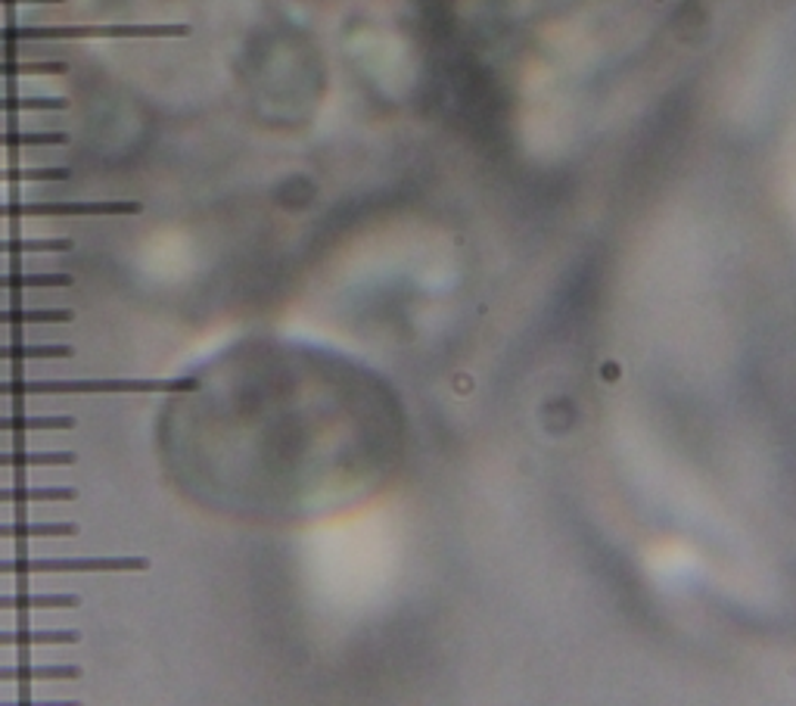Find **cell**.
Masks as SVG:
<instances>
[{
    "mask_svg": "<svg viewBox=\"0 0 796 706\" xmlns=\"http://www.w3.org/2000/svg\"><path fill=\"white\" fill-rule=\"evenodd\" d=\"M147 557H13L0 561V576H32V573H143Z\"/></svg>",
    "mask_w": 796,
    "mask_h": 706,
    "instance_id": "7a4b0ae2",
    "label": "cell"
},
{
    "mask_svg": "<svg viewBox=\"0 0 796 706\" xmlns=\"http://www.w3.org/2000/svg\"><path fill=\"white\" fill-rule=\"evenodd\" d=\"M75 349L63 343H13L0 345L3 362H34V359H72Z\"/></svg>",
    "mask_w": 796,
    "mask_h": 706,
    "instance_id": "52a82bcc",
    "label": "cell"
},
{
    "mask_svg": "<svg viewBox=\"0 0 796 706\" xmlns=\"http://www.w3.org/2000/svg\"><path fill=\"white\" fill-rule=\"evenodd\" d=\"M34 678H48V682H60V678H81V666L72 663H60V666H0V682H34Z\"/></svg>",
    "mask_w": 796,
    "mask_h": 706,
    "instance_id": "8992f818",
    "label": "cell"
},
{
    "mask_svg": "<svg viewBox=\"0 0 796 706\" xmlns=\"http://www.w3.org/2000/svg\"><path fill=\"white\" fill-rule=\"evenodd\" d=\"M200 380H0V395H97V393H193Z\"/></svg>",
    "mask_w": 796,
    "mask_h": 706,
    "instance_id": "6da1fadb",
    "label": "cell"
},
{
    "mask_svg": "<svg viewBox=\"0 0 796 706\" xmlns=\"http://www.w3.org/2000/svg\"><path fill=\"white\" fill-rule=\"evenodd\" d=\"M75 488H0V502L29 504V502H75Z\"/></svg>",
    "mask_w": 796,
    "mask_h": 706,
    "instance_id": "4fadbf2b",
    "label": "cell"
},
{
    "mask_svg": "<svg viewBox=\"0 0 796 706\" xmlns=\"http://www.w3.org/2000/svg\"><path fill=\"white\" fill-rule=\"evenodd\" d=\"M3 7H17V3H63V0H0Z\"/></svg>",
    "mask_w": 796,
    "mask_h": 706,
    "instance_id": "d6986e66",
    "label": "cell"
},
{
    "mask_svg": "<svg viewBox=\"0 0 796 706\" xmlns=\"http://www.w3.org/2000/svg\"><path fill=\"white\" fill-rule=\"evenodd\" d=\"M75 461V452H0V467H66Z\"/></svg>",
    "mask_w": 796,
    "mask_h": 706,
    "instance_id": "9c48e42d",
    "label": "cell"
},
{
    "mask_svg": "<svg viewBox=\"0 0 796 706\" xmlns=\"http://www.w3.org/2000/svg\"><path fill=\"white\" fill-rule=\"evenodd\" d=\"M79 604V595H0V611H69Z\"/></svg>",
    "mask_w": 796,
    "mask_h": 706,
    "instance_id": "5b68a950",
    "label": "cell"
},
{
    "mask_svg": "<svg viewBox=\"0 0 796 706\" xmlns=\"http://www.w3.org/2000/svg\"><path fill=\"white\" fill-rule=\"evenodd\" d=\"M69 169H0V181L3 184H26V181H66Z\"/></svg>",
    "mask_w": 796,
    "mask_h": 706,
    "instance_id": "e0dca14e",
    "label": "cell"
},
{
    "mask_svg": "<svg viewBox=\"0 0 796 706\" xmlns=\"http://www.w3.org/2000/svg\"><path fill=\"white\" fill-rule=\"evenodd\" d=\"M72 240H0V252L7 255H26V252H69Z\"/></svg>",
    "mask_w": 796,
    "mask_h": 706,
    "instance_id": "2e32d148",
    "label": "cell"
},
{
    "mask_svg": "<svg viewBox=\"0 0 796 706\" xmlns=\"http://www.w3.org/2000/svg\"><path fill=\"white\" fill-rule=\"evenodd\" d=\"M79 535V523H26V520H13V523H0V538H69Z\"/></svg>",
    "mask_w": 796,
    "mask_h": 706,
    "instance_id": "277c9868",
    "label": "cell"
},
{
    "mask_svg": "<svg viewBox=\"0 0 796 706\" xmlns=\"http://www.w3.org/2000/svg\"><path fill=\"white\" fill-rule=\"evenodd\" d=\"M66 107L63 97H0V112H60Z\"/></svg>",
    "mask_w": 796,
    "mask_h": 706,
    "instance_id": "5bb4252c",
    "label": "cell"
},
{
    "mask_svg": "<svg viewBox=\"0 0 796 706\" xmlns=\"http://www.w3.org/2000/svg\"><path fill=\"white\" fill-rule=\"evenodd\" d=\"M66 63H0V79H19V75H66Z\"/></svg>",
    "mask_w": 796,
    "mask_h": 706,
    "instance_id": "ac0fdd59",
    "label": "cell"
},
{
    "mask_svg": "<svg viewBox=\"0 0 796 706\" xmlns=\"http://www.w3.org/2000/svg\"><path fill=\"white\" fill-rule=\"evenodd\" d=\"M75 312L69 309H7L0 312V324L26 327V324H69Z\"/></svg>",
    "mask_w": 796,
    "mask_h": 706,
    "instance_id": "30bf717a",
    "label": "cell"
},
{
    "mask_svg": "<svg viewBox=\"0 0 796 706\" xmlns=\"http://www.w3.org/2000/svg\"><path fill=\"white\" fill-rule=\"evenodd\" d=\"M143 205L134 200L103 203H3L0 219H91V215H138Z\"/></svg>",
    "mask_w": 796,
    "mask_h": 706,
    "instance_id": "3957f363",
    "label": "cell"
},
{
    "mask_svg": "<svg viewBox=\"0 0 796 706\" xmlns=\"http://www.w3.org/2000/svg\"><path fill=\"white\" fill-rule=\"evenodd\" d=\"M69 134L63 131H0V147L19 150V147H63Z\"/></svg>",
    "mask_w": 796,
    "mask_h": 706,
    "instance_id": "7c38bea8",
    "label": "cell"
},
{
    "mask_svg": "<svg viewBox=\"0 0 796 706\" xmlns=\"http://www.w3.org/2000/svg\"><path fill=\"white\" fill-rule=\"evenodd\" d=\"M81 632L69 628H48V632H32V628H17V632H0V647H32V644H79Z\"/></svg>",
    "mask_w": 796,
    "mask_h": 706,
    "instance_id": "ba28073f",
    "label": "cell"
},
{
    "mask_svg": "<svg viewBox=\"0 0 796 706\" xmlns=\"http://www.w3.org/2000/svg\"><path fill=\"white\" fill-rule=\"evenodd\" d=\"M75 417L57 414V417H0V430H13V433H29V430H72Z\"/></svg>",
    "mask_w": 796,
    "mask_h": 706,
    "instance_id": "9a60e30c",
    "label": "cell"
},
{
    "mask_svg": "<svg viewBox=\"0 0 796 706\" xmlns=\"http://www.w3.org/2000/svg\"><path fill=\"white\" fill-rule=\"evenodd\" d=\"M50 286H72V274H26V271L0 274V290H50Z\"/></svg>",
    "mask_w": 796,
    "mask_h": 706,
    "instance_id": "8fae6325",
    "label": "cell"
}]
</instances>
